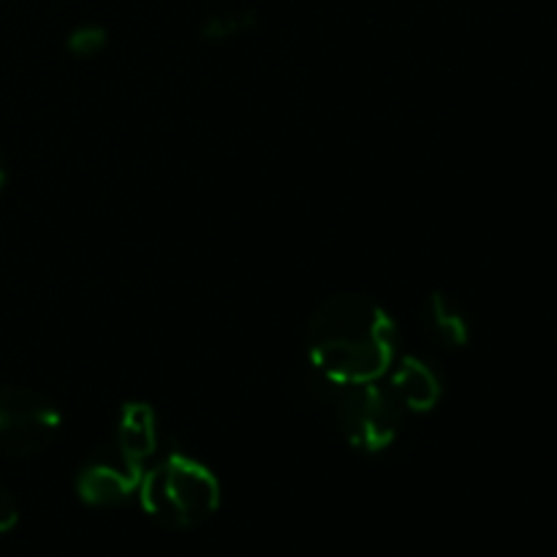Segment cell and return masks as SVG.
I'll return each instance as SVG.
<instances>
[{"mask_svg":"<svg viewBox=\"0 0 557 557\" xmlns=\"http://www.w3.org/2000/svg\"><path fill=\"white\" fill-rule=\"evenodd\" d=\"M397 359V326L375 299L337 294L315 308L305 332V364L332 386L381 381Z\"/></svg>","mask_w":557,"mask_h":557,"instance_id":"cell-1","label":"cell"},{"mask_svg":"<svg viewBox=\"0 0 557 557\" xmlns=\"http://www.w3.org/2000/svg\"><path fill=\"white\" fill-rule=\"evenodd\" d=\"M136 495L152 520L169 528H194L221 506V482L205 462L174 451L145 471Z\"/></svg>","mask_w":557,"mask_h":557,"instance_id":"cell-2","label":"cell"},{"mask_svg":"<svg viewBox=\"0 0 557 557\" xmlns=\"http://www.w3.org/2000/svg\"><path fill=\"white\" fill-rule=\"evenodd\" d=\"M326 403L335 408L337 424L354 449L364 455H381L395 446L406 411L395 400L389 386L381 381L335 386Z\"/></svg>","mask_w":557,"mask_h":557,"instance_id":"cell-3","label":"cell"},{"mask_svg":"<svg viewBox=\"0 0 557 557\" xmlns=\"http://www.w3.org/2000/svg\"><path fill=\"white\" fill-rule=\"evenodd\" d=\"M63 417L58 406L25 386L0 389V451L27 457L52 444Z\"/></svg>","mask_w":557,"mask_h":557,"instance_id":"cell-4","label":"cell"},{"mask_svg":"<svg viewBox=\"0 0 557 557\" xmlns=\"http://www.w3.org/2000/svg\"><path fill=\"white\" fill-rule=\"evenodd\" d=\"M145 466L128 460L123 451L87 462L76 479V493L90 506H120L139 493Z\"/></svg>","mask_w":557,"mask_h":557,"instance_id":"cell-5","label":"cell"},{"mask_svg":"<svg viewBox=\"0 0 557 557\" xmlns=\"http://www.w3.org/2000/svg\"><path fill=\"white\" fill-rule=\"evenodd\" d=\"M386 375H389L386 386L403 406V411L428 413L438 406L441 395H444V381H441L438 370L419 357H397Z\"/></svg>","mask_w":557,"mask_h":557,"instance_id":"cell-6","label":"cell"},{"mask_svg":"<svg viewBox=\"0 0 557 557\" xmlns=\"http://www.w3.org/2000/svg\"><path fill=\"white\" fill-rule=\"evenodd\" d=\"M117 451H123L128 460L145 466L158 449V422L156 411L147 403H128L120 411L117 422Z\"/></svg>","mask_w":557,"mask_h":557,"instance_id":"cell-7","label":"cell"},{"mask_svg":"<svg viewBox=\"0 0 557 557\" xmlns=\"http://www.w3.org/2000/svg\"><path fill=\"white\" fill-rule=\"evenodd\" d=\"M428 308V321L433 326L435 337L446 346L462 348L471 341V324H468L466 310L457 305V299H451L446 292H433L424 302Z\"/></svg>","mask_w":557,"mask_h":557,"instance_id":"cell-8","label":"cell"},{"mask_svg":"<svg viewBox=\"0 0 557 557\" xmlns=\"http://www.w3.org/2000/svg\"><path fill=\"white\" fill-rule=\"evenodd\" d=\"M107 47V30L98 25H82L69 36V52L76 58H92Z\"/></svg>","mask_w":557,"mask_h":557,"instance_id":"cell-9","label":"cell"},{"mask_svg":"<svg viewBox=\"0 0 557 557\" xmlns=\"http://www.w3.org/2000/svg\"><path fill=\"white\" fill-rule=\"evenodd\" d=\"M20 520V506H16L14 495L0 484V533H9Z\"/></svg>","mask_w":557,"mask_h":557,"instance_id":"cell-10","label":"cell"},{"mask_svg":"<svg viewBox=\"0 0 557 557\" xmlns=\"http://www.w3.org/2000/svg\"><path fill=\"white\" fill-rule=\"evenodd\" d=\"M239 27H243V20L234 14H226V16H212L210 22H207V36L210 38H228L234 36V33H239Z\"/></svg>","mask_w":557,"mask_h":557,"instance_id":"cell-11","label":"cell"},{"mask_svg":"<svg viewBox=\"0 0 557 557\" xmlns=\"http://www.w3.org/2000/svg\"><path fill=\"white\" fill-rule=\"evenodd\" d=\"M3 183H5V158L3 152H0V188H3Z\"/></svg>","mask_w":557,"mask_h":557,"instance_id":"cell-12","label":"cell"}]
</instances>
